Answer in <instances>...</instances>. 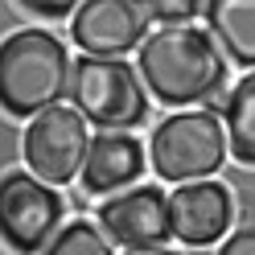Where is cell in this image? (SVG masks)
Segmentation results:
<instances>
[{
    "mask_svg": "<svg viewBox=\"0 0 255 255\" xmlns=\"http://www.w3.org/2000/svg\"><path fill=\"white\" fill-rule=\"evenodd\" d=\"M70 99L103 132H128L148 120V87L124 58L83 54L70 70Z\"/></svg>",
    "mask_w": 255,
    "mask_h": 255,
    "instance_id": "cell-3",
    "label": "cell"
},
{
    "mask_svg": "<svg viewBox=\"0 0 255 255\" xmlns=\"http://www.w3.org/2000/svg\"><path fill=\"white\" fill-rule=\"evenodd\" d=\"M41 255H116V251H111V235L103 227L78 218L70 227H62L50 243H45Z\"/></svg>",
    "mask_w": 255,
    "mask_h": 255,
    "instance_id": "cell-13",
    "label": "cell"
},
{
    "mask_svg": "<svg viewBox=\"0 0 255 255\" xmlns=\"http://www.w3.org/2000/svg\"><path fill=\"white\" fill-rule=\"evenodd\" d=\"M144 173V148L132 132H99L91 136V152L83 165V189L95 198H111L120 189H132Z\"/></svg>",
    "mask_w": 255,
    "mask_h": 255,
    "instance_id": "cell-10",
    "label": "cell"
},
{
    "mask_svg": "<svg viewBox=\"0 0 255 255\" xmlns=\"http://www.w3.org/2000/svg\"><path fill=\"white\" fill-rule=\"evenodd\" d=\"M231 148L227 120L206 103V111H177L156 124L148 140V161L161 181H206L210 173L222 169Z\"/></svg>",
    "mask_w": 255,
    "mask_h": 255,
    "instance_id": "cell-4",
    "label": "cell"
},
{
    "mask_svg": "<svg viewBox=\"0 0 255 255\" xmlns=\"http://www.w3.org/2000/svg\"><path fill=\"white\" fill-rule=\"evenodd\" d=\"M148 4V17L161 21V25H185L194 21L198 12L206 8V0H144Z\"/></svg>",
    "mask_w": 255,
    "mask_h": 255,
    "instance_id": "cell-14",
    "label": "cell"
},
{
    "mask_svg": "<svg viewBox=\"0 0 255 255\" xmlns=\"http://www.w3.org/2000/svg\"><path fill=\"white\" fill-rule=\"evenodd\" d=\"M99 227L111 235V243H120L128 251L165 247V239H173L169 198L156 185H132L124 194H111L99 206Z\"/></svg>",
    "mask_w": 255,
    "mask_h": 255,
    "instance_id": "cell-8",
    "label": "cell"
},
{
    "mask_svg": "<svg viewBox=\"0 0 255 255\" xmlns=\"http://www.w3.org/2000/svg\"><path fill=\"white\" fill-rule=\"evenodd\" d=\"M169 218H173V239L185 247H210L231 235L235 222V202L222 181H185L169 198Z\"/></svg>",
    "mask_w": 255,
    "mask_h": 255,
    "instance_id": "cell-9",
    "label": "cell"
},
{
    "mask_svg": "<svg viewBox=\"0 0 255 255\" xmlns=\"http://www.w3.org/2000/svg\"><path fill=\"white\" fill-rule=\"evenodd\" d=\"M214 255H255V222H251V227L231 231V235L218 243V251H214Z\"/></svg>",
    "mask_w": 255,
    "mask_h": 255,
    "instance_id": "cell-15",
    "label": "cell"
},
{
    "mask_svg": "<svg viewBox=\"0 0 255 255\" xmlns=\"http://www.w3.org/2000/svg\"><path fill=\"white\" fill-rule=\"evenodd\" d=\"M87 0H21V8L37 12V17H70V12H78Z\"/></svg>",
    "mask_w": 255,
    "mask_h": 255,
    "instance_id": "cell-16",
    "label": "cell"
},
{
    "mask_svg": "<svg viewBox=\"0 0 255 255\" xmlns=\"http://www.w3.org/2000/svg\"><path fill=\"white\" fill-rule=\"evenodd\" d=\"M136 70L148 95L165 107L214 103V95L227 87V54L210 33L189 25H165L148 33L140 45Z\"/></svg>",
    "mask_w": 255,
    "mask_h": 255,
    "instance_id": "cell-1",
    "label": "cell"
},
{
    "mask_svg": "<svg viewBox=\"0 0 255 255\" xmlns=\"http://www.w3.org/2000/svg\"><path fill=\"white\" fill-rule=\"evenodd\" d=\"M70 54L45 29H17L0 45V99L8 116H41L70 95Z\"/></svg>",
    "mask_w": 255,
    "mask_h": 255,
    "instance_id": "cell-2",
    "label": "cell"
},
{
    "mask_svg": "<svg viewBox=\"0 0 255 255\" xmlns=\"http://www.w3.org/2000/svg\"><path fill=\"white\" fill-rule=\"evenodd\" d=\"M222 120H227L231 152L239 165H255V70L235 83V91L222 99Z\"/></svg>",
    "mask_w": 255,
    "mask_h": 255,
    "instance_id": "cell-12",
    "label": "cell"
},
{
    "mask_svg": "<svg viewBox=\"0 0 255 255\" xmlns=\"http://www.w3.org/2000/svg\"><path fill=\"white\" fill-rule=\"evenodd\" d=\"M148 4L144 0H87L74 12L70 33L83 54L124 58L144 45L148 37Z\"/></svg>",
    "mask_w": 255,
    "mask_h": 255,
    "instance_id": "cell-7",
    "label": "cell"
},
{
    "mask_svg": "<svg viewBox=\"0 0 255 255\" xmlns=\"http://www.w3.org/2000/svg\"><path fill=\"white\" fill-rule=\"evenodd\" d=\"M0 231L17 255H37L62 231V198L37 173H4L0 181Z\"/></svg>",
    "mask_w": 255,
    "mask_h": 255,
    "instance_id": "cell-6",
    "label": "cell"
},
{
    "mask_svg": "<svg viewBox=\"0 0 255 255\" xmlns=\"http://www.w3.org/2000/svg\"><path fill=\"white\" fill-rule=\"evenodd\" d=\"M206 29L227 62L255 70V0H206Z\"/></svg>",
    "mask_w": 255,
    "mask_h": 255,
    "instance_id": "cell-11",
    "label": "cell"
},
{
    "mask_svg": "<svg viewBox=\"0 0 255 255\" xmlns=\"http://www.w3.org/2000/svg\"><path fill=\"white\" fill-rule=\"evenodd\" d=\"M87 124L91 120L78 107H62V103L45 107L21 132L25 165L50 185H70L74 177H83V165H87V152H91Z\"/></svg>",
    "mask_w": 255,
    "mask_h": 255,
    "instance_id": "cell-5",
    "label": "cell"
},
{
    "mask_svg": "<svg viewBox=\"0 0 255 255\" xmlns=\"http://www.w3.org/2000/svg\"><path fill=\"white\" fill-rule=\"evenodd\" d=\"M128 255H177V251H169V247H136V251H128Z\"/></svg>",
    "mask_w": 255,
    "mask_h": 255,
    "instance_id": "cell-17",
    "label": "cell"
}]
</instances>
